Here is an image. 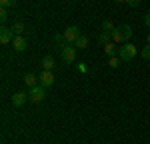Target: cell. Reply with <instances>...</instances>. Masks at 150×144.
<instances>
[{"mask_svg":"<svg viewBox=\"0 0 150 144\" xmlns=\"http://www.w3.org/2000/svg\"><path fill=\"white\" fill-rule=\"evenodd\" d=\"M38 80H40L42 86L50 88V86L54 84V74H52V70H42L40 74H38Z\"/></svg>","mask_w":150,"mask_h":144,"instance_id":"obj_7","label":"cell"},{"mask_svg":"<svg viewBox=\"0 0 150 144\" xmlns=\"http://www.w3.org/2000/svg\"><path fill=\"white\" fill-rule=\"evenodd\" d=\"M104 52L108 54V56H116L118 54V50H116V46H114V42H108L106 46H104Z\"/></svg>","mask_w":150,"mask_h":144,"instance_id":"obj_13","label":"cell"},{"mask_svg":"<svg viewBox=\"0 0 150 144\" xmlns=\"http://www.w3.org/2000/svg\"><path fill=\"white\" fill-rule=\"evenodd\" d=\"M74 46H76V48H86V46H88V38H86V36H80V38L74 42Z\"/></svg>","mask_w":150,"mask_h":144,"instance_id":"obj_17","label":"cell"},{"mask_svg":"<svg viewBox=\"0 0 150 144\" xmlns=\"http://www.w3.org/2000/svg\"><path fill=\"white\" fill-rule=\"evenodd\" d=\"M80 28L76 26V24H72V26H68L66 30H64V40H66V44H74L78 38H80Z\"/></svg>","mask_w":150,"mask_h":144,"instance_id":"obj_5","label":"cell"},{"mask_svg":"<svg viewBox=\"0 0 150 144\" xmlns=\"http://www.w3.org/2000/svg\"><path fill=\"white\" fill-rule=\"evenodd\" d=\"M12 48H14L16 52H24V50L28 48V40H26L24 36H14V40H12Z\"/></svg>","mask_w":150,"mask_h":144,"instance_id":"obj_9","label":"cell"},{"mask_svg":"<svg viewBox=\"0 0 150 144\" xmlns=\"http://www.w3.org/2000/svg\"><path fill=\"white\" fill-rule=\"evenodd\" d=\"M26 102H28V94H26V92L20 90V92H14V94H12V106L14 108H22Z\"/></svg>","mask_w":150,"mask_h":144,"instance_id":"obj_6","label":"cell"},{"mask_svg":"<svg viewBox=\"0 0 150 144\" xmlns=\"http://www.w3.org/2000/svg\"><path fill=\"white\" fill-rule=\"evenodd\" d=\"M16 4V0H0V6L2 8H12Z\"/></svg>","mask_w":150,"mask_h":144,"instance_id":"obj_19","label":"cell"},{"mask_svg":"<svg viewBox=\"0 0 150 144\" xmlns=\"http://www.w3.org/2000/svg\"><path fill=\"white\" fill-rule=\"evenodd\" d=\"M60 58L64 64H72L76 60V46L74 44H66L64 48H60Z\"/></svg>","mask_w":150,"mask_h":144,"instance_id":"obj_4","label":"cell"},{"mask_svg":"<svg viewBox=\"0 0 150 144\" xmlns=\"http://www.w3.org/2000/svg\"><path fill=\"white\" fill-rule=\"evenodd\" d=\"M12 32H14V36H22V32H24V24L20 22V20H16V22L12 24Z\"/></svg>","mask_w":150,"mask_h":144,"instance_id":"obj_12","label":"cell"},{"mask_svg":"<svg viewBox=\"0 0 150 144\" xmlns=\"http://www.w3.org/2000/svg\"><path fill=\"white\" fill-rule=\"evenodd\" d=\"M28 98H30V102H34V104H40L44 98H46V86H32L30 90H28Z\"/></svg>","mask_w":150,"mask_h":144,"instance_id":"obj_3","label":"cell"},{"mask_svg":"<svg viewBox=\"0 0 150 144\" xmlns=\"http://www.w3.org/2000/svg\"><path fill=\"white\" fill-rule=\"evenodd\" d=\"M144 24H146V26H148V28H150V12H148V14H146V16H144Z\"/></svg>","mask_w":150,"mask_h":144,"instance_id":"obj_22","label":"cell"},{"mask_svg":"<svg viewBox=\"0 0 150 144\" xmlns=\"http://www.w3.org/2000/svg\"><path fill=\"white\" fill-rule=\"evenodd\" d=\"M140 56H142L144 60H150V44H146V46L140 50Z\"/></svg>","mask_w":150,"mask_h":144,"instance_id":"obj_18","label":"cell"},{"mask_svg":"<svg viewBox=\"0 0 150 144\" xmlns=\"http://www.w3.org/2000/svg\"><path fill=\"white\" fill-rule=\"evenodd\" d=\"M108 66L110 68H118L120 66V56H108Z\"/></svg>","mask_w":150,"mask_h":144,"instance_id":"obj_16","label":"cell"},{"mask_svg":"<svg viewBox=\"0 0 150 144\" xmlns=\"http://www.w3.org/2000/svg\"><path fill=\"white\" fill-rule=\"evenodd\" d=\"M110 36H112V42H114V44H124L128 38L132 36V28H130L128 24H118Z\"/></svg>","mask_w":150,"mask_h":144,"instance_id":"obj_1","label":"cell"},{"mask_svg":"<svg viewBox=\"0 0 150 144\" xmlns=\"http://www.w3.org/2000/svg\"><path fill=\"white\" fill-rule=\"evenodd\" d=\"M54 66H56V60L52 58V56H44L42 58V68L44 70H54Z\"/></svg>","mask_w":150,"mask_h":144,"instance_id":"obj_10","label":"cell"},{"mask_svg":"<svg viewBox=\"0 0 150 144\" xmlns=\"http://www.w3.org/2000/svg\"><path fill=\"white\" fill-rule=\"evenodd\" d=\"M146 42H148V44H150V34H148V38H146Z\"/></svg>","mask_w":150,"mask_h":144,"instance_id":"obj_24","label":"cell"},{"mask_svg":"<svg viewBox=\"0 0 150 144\" xmlns=\"http://www.w3.org/2000/svg\"><path fill=\"white\" fill-rule=\"evenodd\" d=\"M114 24L110 22V20H106V22H102V32H108V34H112V32H114Z\"/></svg>","mask_w":150,"mask_h":144,"instance_id":"obj_15","label":"cell"},{"mask_svg":"<svg viewBox=\"0 0 150 144\" xmlns=\"http://www.w3.org/2000/svg\"><path fill=\"white\" fill-rule=\"evenodd\" d=\"M108 42H112V36L108 34V32H102V34L96 38V44H100V46H106Z\"/></svg>","mask_w":150,"mask_h":144,"instance_id":"obj_11","label":"cell"},{"mask_svg":"<svg viewBox=\"0 0 150 144\" xmlns=\"http://www.w3.org/2000/svg\"><path fill=\"white\" fill-rule=\"evenodd\" d=\"M14 40V32H12V28H8L6 24H2V28H0V42L2 44H8Z\"/></svg>","mask_w":150,"mask_h":144,"instance_id":"obj_8","label":"cell"},{"mask_svg":"<svg viewBox=\"0 0 150 144\" xmlns=\"http://www.w3.org/2000/svg\"><path fill=\"white\" fill-rule=\"evenodd\" d=\"M128 6H132V8H136V6H140V0H126Z\"/></svg>","mask_w":150,"mask_h":144,"instance_id":"obj_21","label":"cell"},{"mask_svg":"<svg viewBox=\"0 0 150 144\" xmlns=\"http://www.w3.org/2000/svg\"><path fill=\"white\" fill-rule=\"evenodd\" d=\"M24 82H26L28 88H32V86H36V76L34 74H26V76H24Z\"/></svg>","mask_w":150,"mask_h":144,"instance_id":"obj_14","label":"cell"},{"mask_svg":"<svg viewBox=\"0 0 150 144\" xmlns=\"http://www.w3.org/2000/svg\"><path fill=\"white\" fill-rule=\"evenodd\" d=\"M114 2H118V4H122V2H126V0H114Z\"/></svg>","mask_w":150,"mask_h":144,"instance_id":"obj_23","label":"cell"},{"mask_svg":"<svg viewBox=\"0 0 150 144\" xmlns=\"http://www.w3.org/2000/svg\"><path fill=\"white\" fill-rule=\"evenodd\" d=\"M6 20H8V8H2L0 10V22L6 24Z\"/></svg>","mask_w":150,"mask_h":144,"instance_id":"obj_20","label":"cell"},{"mask_svg":"<svg viewBox=\"0 0 150 144\" xmlns=\"http://www.w3.org/2000/svg\"><path fill=\"white\" fill-rule=\"evenodd\" d=\"M136 54H138V50H136V46L132 42H124V44H120V48H118V56H120V60H124V62H130Z\"/></svg>","mask_w":150,"mask_h":144,"instance_id":"obj_2","label":"cell"}]
</instances>
